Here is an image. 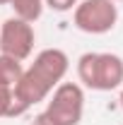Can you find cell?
<instances>
[{
	"instance_id": "cell-13",
	"label": "cell",
	"mask_w": 123,
	"mask_h": 125,
	"mask_svg": "<svg viewBox=\"0 0 123 125\" xmlns=\"http://www.w3.org/2000/svg\"><path fill=\"white\" fill-rule=\"evenodd\" d=\"M113 2H123V0H113Z\"/></svg>"
},
{
	"instance_id": "cell-9",
	"label": "cell",
	"mask_w": 123,
	"mask_h": 125,
	"mask_svg": "<svg viewBox=\"0 0 123 125\" xmlns=\"http://www.w3.org/2000/svg\"><path fill=\"white\" fill-rule=\"evenodd\" d=\"M77 2L80 0H44V7H51L53 12H70Z\"/></svg>"
},
{
	"instance_id": "cell-8",
	"label": "cell",
	"mask_w": 123,
	"mask_h": 125,
	"mask_svg": "<svg viewBox=\"0 0 123 125\" xmlns=\"http://www.w3.org/2000/svg\"><path fill=\"white\" fill-rule=\"evenodd\" d=\"M12 106H15L12 87L0 82V118H12Z\"/></svg>"
},
{
	"instance_id": "cell-3",
	"label": "cell",
	"mask_w": 123,
	"mask_h": 125,
	"mask_svg": "<svg viewBox=\"0 0 123 125\" xmlns=\"http://www.w3.org/2000/svg\"><path fill=\"white\" fill-rule=\"evenodd\" d=\"M51 125H80L85 115V89L77 82H61L48 94L44 111Z\"/></svg>"
},
{
	"instance_id": "cell-4",
	"label": "cell",
	"mask_w": 123,
	"mask_h": 125,
	"mask_svg": "<svg viewBox=\"0 0 123 125\" xmlns=\"http://www.w3.org/2000/svg\"><path fill=\"white\" fill-rule=\"evenodd\" d=\"M118 5L113 0H82L73 10V24L85 34L101 36L116 27Z\"/></svg>"
},
{
	"instance_id": "cell-6",
	"label": "cell",
	"mask_w": 123,
	"mask_h": 125,
	"mask_svg": "<svg viewBox=\"0 0 123 125\" xmlns=\"http://www.w3.org/2000/svg\"><path fill=\"white\" fill-rule=\"evenodd\" d=\"M10 7L15 10V17L31 24L44 15V0H10Z\"/></svg>"
},
{
	"instance_id": "cell-5",
	"label": "cell",
	"mask_w": 123,
	"mask_h": 125,
	"mask_svg": "<svg viewBox=\"0 0 123 125\" xmlns=\"http://www.w3.org/2000/svg\"><path fill=\"white\" fill-rule=\"evenodd\" d=\"M36 43V34H34V24L24 22L19 17H7L0 24V53L10 55L15 60L24 62L31 55Z\"/></svg>"
},
{
	"instance_id": "cell-11",
	"label": "cell",
	"mask_w": 123,
	"mask_h": 125,
	"mask_svg": "<svg viewBox=\"0 0 123 125\" xmlns=\"http://www.w3.org/2000/svg\"><path fill=\"white\" fill-rule=\"evenodd\" d=\"M118 101H121V108H123V92H121V96H118Z\"/></svg>"
},
{
	"instance_id": "cell-10",
	"label": "cell",
	"mask_w": 123,
	"mask_h": 125,
	"mask_svg": "<svg viewBox=\"0 0 123 125\" xmlns=\"http://www.w3.org/2000/svg\"><path fill=\"white\" fill-rule=\"evenodd\" d=\"M29 125H51L46 120V115H44V113H39V115H34V120H31Z\"/></svg>"
},
{
	"instance_id": "cell-12",
	"label": "cell",
	"mask_w": 123,
	"mask_h": 125,
	"mask_svg": "<svg viewBox=\"0 0 123 125\" xmlns=\"http://www.w3.org/2000/svg\"><path fill=\"white\" fill-rule=\"evenodd\" d=\"M0 5H10V0H0Z\"/></svg>"
},
{
	"instance_id": "cell-1",
	"label": "cell",
	"mask_w": 123,
	"mask_h": 125,
	"mask_svg": "<svg viewBox=\"0 0 123 125\" xmlns=\"http://www.w3.org/2000/svg\"><path fill=\"white\" fill-rule=\"evenodd\" d=\"M70 67V58L61 48H44L34 55V62L24 67L19 82L15 84V106H12V118L27 113L31 106L46 101L48 94L61 84Z\"/></svg>"
},
{
	"instance_id": "cell-2",
	"label": "cell",
	"mask_w": 123,
	"mask_h": 125,
	"mask_svg": "<svg viewBox=\"0 0 123 125\" xmlns=\"http://www.w3.org/2000/svg\"><path fill=\"white\" fill-rule=\"evenodd\" d=\"M77 79L94 92H111L123 84V58L116 53H82L77 58Z\"/></svg>"
},
{
	"instance_id": "cell-7",
	"label": "cell",
	"mask_w": 123,
	"mask_h": 125,
	"mask_svg": "<svg viewBox=\"0 0 123 125\" xmlns=\"http://www.w3.org/2000/svg\"><path fill=\"white\" fill-rule=\"evenodd\" d=\"M22 72H24V67H22L19 60L0 53V82H2V84H7V87L15 89V84L19 82V77H22Z\"/></svg>"
}]
</instances>
